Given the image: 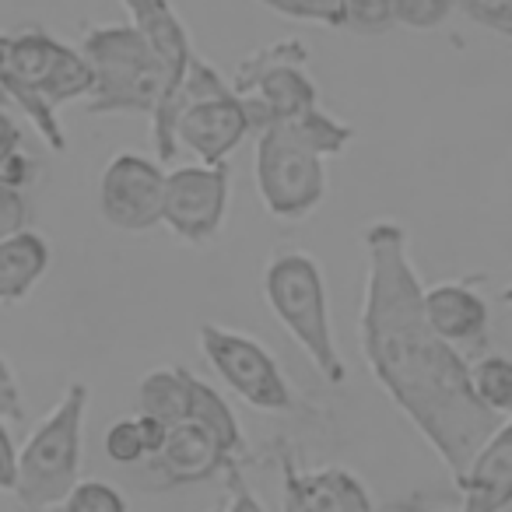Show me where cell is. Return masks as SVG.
Listing matches in <instances>:
<instances>
[{"label":"cell","instance_id":"17","mask_svg":"<svg viewBox=\"0 0 512 512\" xmlns=\"http://www.w3.org/2000/svg\"><path fill=\"white\" fill-rule=\"evenodd\" d=\"M186 418L211 428L232 460H239V456L246 453V439H242V425H239V418H235V411L228 407V400L221 397L214 386H207L204 379H197V376H190V411H186Z\"/></svg>","mask_w":512,"mask_h":512},{"label":"cell","instance_id":"18","mask_svg":"<svg viewBox=\"0 0 512 512\" xmlns=\"http://www.w3.org/2000/svg\"><path fill=\"white\" fill-rule=\"evenodd\" d=\"M470 390L498 418L512 414V355L505 351H477L470 362Z\"/></svg>","mask_w":512,"mask_h":512},{"label":"cell","instance_id":"12","mask_svg":"<svg viewBox=\"0 0 512 512\" xmlns=\"http://www.w3.org/2000/svg\"><path fill=\"white\" fill-rule=\"evenodd\" d=\"M281 512H372L369 488L344 467L302 470L285 460Z\"/></svg>","mask_w":512,"mask_h":512},{"label":"cell","instance_id":"20","mask_svg":"<svg viewBox=\"0 0 512 512\" xmlns=\"http://www.w3.org/2000/svg\"><path fill=\"white\" fill-rule=\"evenodd\" d=\"M102 449L113 463L120 467H134V463H148V449H144L141 439V425L134 418H116L113 425L106 428V439H102Z\"/></svg>","mask_w":512,"mask_h":512},{"label":"cell","instance_id":"10","mask_svg":"<svg viewBox=\"0 0 512 512\" xmlns=\"http://www.w3.org/2000/svg\"><path fill=\"white\" fill-rule=\"evenodd\" d=\"M484 278L435 281L432 288H421V309L432 330L460 351H488L491 341V309L481 295Z\"/></svg>","mask_w":512,"mask_h":512},{"label":"cell","instance_id":"28","mask_svg":"<svg viewBox=\"0 0 512 512\" xmlns=\"http://www.w3.org/2000/svg\"><path fill=\"white\" fill-rule=\"evenodd\" d=\"M32 176H36V158L25 148L11 151V155L0 162V183H11V186H18V190H25V186L32 183Z\"/></svg>","mask_w":512,"mask_h":512},{"label":"cell","instance_id":"7","mask_svg":"<svg viewBox=\"0 0 512 512\" xmlns=\"http://www.w3.org/2000/svg\"><path fill=\"white\" fill-rule=\"evenodd\" d=\"M197 337L207 365L253 411H267V414L295 411L292 386H288L278 358L271 355V348L264 341H256L253 334H242V330L221 327V323H200Z\"/></svg>","mask_w":512,"mask_h":512},{"label":"cell","instance_id":"29","mask_svg":"<svg viewBox=\"0 0 512 512\" xmlns=\"http://www.w3.org/2000/svg\"><path fill=\"white\" fill-rule=\"evenodd\" d=\"M15 460V439L8 432V421H0V491H15Z\"/></svg>","mask_w":512,"mask_h":512},{"label":"cell","instance_id":"32","mask_svg":"<svg viewBox=\"0 0 512 512\" xmlns=\"http://www.w3.org/2000/svg\"><path fill=\"white\" fill-rule=\"evenodd\" d=\"M11 106V99H8V92H4V88H0V109H8Z\"/></svg>","mask_w":512,"mask_h":512},{"label":"cell","instance_id":"15","mask_svg":"<svg viewBox=\"0 0 512 512\" xmlns=\"http://www.w3.org/2000/svg\"><path fill=\"white\" fill-rule=\"evenodd\" d=\"M50 264V242L32 228L0 239V306H15V302L29 299V292L50 271Z\"/></svg>","mask_w":512,"mask_h":512},{"label":"cell","instance_id":"26","mask_svg":"<svg viewBox=\"0 0 512 512\" xmlns=\"http://www.w3.org/2000/svg\"><path fill=\"white\" fill-rule=\"evenodd\" d=\"M225 481H228V498L221 502V512H267L264 502L256 498V491L249 488L246 481H242V470H239V460L228 463L225 470Z\"/></svg>","mask_w":512,"mask_h":512},{"label":"cell","instance_id":"3","mask_svg":"<svg viewBox=\"0 0 512 512\" xmlns=\"http://www.w3.org/2000/svg\"><path fill=\"white\" fill-rule=\"evenodd\" d=\"M92 390L74 379L60 404L32 428L15 460V495L29 512H46L64 502V495L81 481L85 463V421Z\"/></svg>","mask_w":512,"mask_h":512},{"label":"cell","instance_id":"19","mask_svg":"<svg viewBox=\"0 0 512 512\" xmlns=\"http://www.w3.org/2000/svg\"><path fill=\"white\" fill-rule=\"evenodd\" d=\"M60 512H127V498L116 484L102 481V477H88L67 491Z\"/></svg>","mask_w":512,"mask_h":512},{"label":"cell","instance_id":"16","mask_svg":"<svg viewBox=\"0 0 512 512\" xmlns=\"http://www.w3.org/2000/svg\"><path fill=\"white\" fill-rule=\"evenodd\" d=\"M190 411V372L183 365H162L151 369L137 386V414H151V418L165 421V425H179L186 421Z\"/></svg>","mask_w":512,"mask_h":512},{"label":"cell","instance_id":"27","mask_svg":"<svg viewBox=\"0 0 512 512\" xmlns=\"http://www.w3.org/2000/svg\"><path fill=\"white\" fill-rule=\"evenodd\" d=\"M25 418V393L18 386L15 369L8 358H0V421H22Z\"/></svg>","mask_w":512,"mask_h":512},{"label":"cell","instance_id":"5","mask_svg":"<svg viewBox=\"0 0 512 512\" xmlns=\"http://www.w3.org/2000/svg\"><path fill=\"white\" fill-rule=\"evenodd\" d=\"M320 148L295 120H278L256 134V193L278 221H302L327 197V165Z\"/></svg>","mask_w":512,"mask_h":512},{"label":"cell","instance_id":"4","mask_svg":"<svg viewBox=\"0 0 512 512\" xmlns=\"http://www.w3.org/2000/svg\"><path fill=\"white\" fill-rule=\"evenodd\" d=\"M81 57L92 67L88 113H144L151 116L169 88L162 60L130 22L92 25L81 39Z\"/></svg>","mask_w":512,"mask_h":512},{"label":"cell","instance_id":"9","mask_svg":"<svg viewBox=\"0 0 512 512\" xmlns=\"http://www.w3.org/2000/svg\"><path fill=\"white\" fill-rule=\"evenodd\" d=\"M165 172L155 158L120 151L99 179V214L120 232H148L162 225Z\"/></svg>","mask_w":512,"mask_h":512},{"label":"cell","instance_id":"2","mask_svg":"<svg viewBox=\"0 0 512 512\" xmlns=\"http://www.w3.org/2000/svg\"><path fill=\"white\" fill-rule=\"evenodd\" d=\"M264 299L278 323L288 330L295 344L306 351L327 383L341 386L348 379V365L341 358L330 320V299L323 267L309 249L285 246L274 249L264 267Z\"/></svg>","mask_w":512,"mask_h":512},{"label":"cell","instance_id":"24","mask_svg":"<svg viewBox=\"0 0 512 512\" xmlns=\"http://www.w3.org/2000/svg\"><path fill=\"white\" fill-rule=\"evenodd\" d=\"M453 4L477 25L512 39V0H453Z\"/></svg>","mask_w":512,"mask_h":512},{"label":"cell","instance_id":"31","mask_svg":"<svg viewBox=\"0 0 512 512\" xmlns=\"http://www.w3.org/2000/svg\"><path fill=\"white\" fill-rule=\"evenodd\" d=\"M502 302H505V306H512V285L502 288Z\"/></svg>","mask_w":512,"mask_h":512},{"label":"cell","instance_id":"14","mask_svg":"<svg viewBox=\"0 0 512 512\" xmlns=\"http://www.w3.org/2000/svg\"><path fill=\"white\" fill-rule=\"evenodd\" d=\"M120 4L127 8L130 25L141 32L144 43L162 60L165 78H169V88H165L162 99H172L176 88L183 85L186 67H190V60H193V43H190V32H186L183 18L176 15V8H172L169 0H120Z\"/></svg>","mask_w":512,"mask_h":512},{"label":"cell","instance_id":"22","mask_svg":"<svg viewBox=\"0 0 512 512\" xmlns=\"http://www.w3.org/2000/svg\"><path fill=\"white\" fill-rule=\"evenodd\" d=\"M453 8V0H393V15L407 29H439Z\"/></svg>","mask_w":512,"mask_h":512},{"label":"cell","instance_id":"25","mask_svg":"<svg viewBox=\"0 0 512 512\" xmlns=\"http://www.w3.org/2000/svg\"><path fill=\"white\" fill-rule=\"evenodd\" d=\"M29 228V197L11 183H0V239Z\"/></svg>","mask_w":512,"mask_h":512},{"label":"cell","instance_id":"30","mask_svg":"<svg viewBox=\"0 0 512 512\" xmlns=\"http://www.w3.org/2000/svg\"><path fill=\"white\" fill-rule=\"evenodd\" d=\"M18 148H22V130H18V123L8 116V109H0V162Z\"/></svg>","mask_w":512,"mask_h":512},{"label":"cell","instance_id":"11","mask_svg":"<svg viewBox=\"0 0 512 512\" xmlns=\"http://www.w3.org/2000/svg\"><path fill=\"white\" fill-rule=\"evenodd\" d=\"M148 463H151V470H155L158 484L179 488V484L211 481L214 474H221V470L235 460L225 453V446H221L218 435H214L211 428L186 418L169 428L162 449H158Z\"/></svg>","mask_w":512,"mask_h":512},{"label":"cell","instance_id":"1","mask_svg":"<svg viewBox=\"0 0 512 512\" xmlns=\"http://www.w3.org/2000/svg\"><path fill=\"white\" fill-rule=\"evenodd\" d=\"M365 292L358 341L372 379L432 446L453 484L477 446L498 428L470 390V358L442 341L421 309V278L411 264L400 221L379 218L365 228Z\"/></svg>","mask_w":512,"mask_h":512},{"label":"cell","instance_id":"33","mask_svg":"<svg viewBox=\"0 0 512 512\" xmlns=\"http://www.w3.org/2000/svg\"><path fill=\"white\" fill-rule=\"evenodd\" d=\"M207 512H221V502H218V505H214V509H207Z\"/></svg>","mask_w":512,"mask_h":512},{"label":"cell","instance_id":"6","mask_svg":"<svg viewBox=\"0 0 512 512\" xmlns=\"http://www.w3.org/2000/svg\"><path fill=\"white\" fill-rule=\"evenodd\" d=\"M306 64L309 50L299 39L274 43L242 60L232 78V88L246 106L253 134H260L278 120H292V116L320 106V95H316Z\"/></svg>","mask_w":512,"mask_h":512},{"label":"cell","instance_id":"21","mask_svg":"<svg viewBox=\"0 0 512 512\" xmlns=\"http://www.w3.org/2000/svg\"><path fill=\"white\" fill-rule=\"evenodd\" d=\"M260 4L285 18H299V22H316L327 29L344 25V0H260Z\"/></svg>","mask_w":512,"mask_h":512},{"label":"cell","instance_id":"8","mask_svg":"<svg viewBox=\"0 0 512 512\" xmlns=\"http://www.w3.org/2000/svg\"><path fill=\"white\" fill-rule=\"evenodd\" d=\"M232 200V169L228 162H197L165 172L162 225H169L183 242H211L221 232Z\"/></svg>","mask_w":512,"mask_h":512},{"label":"cell","instance_id":"13","mask_svg":"<svg viewBox=\"0 0 512 512\" xmlns=\"http://www.w3.org/2000/svg\"><path fill=\"white\" fill-rule=\"evenodd\" d=\"M460 488V512H505L512 505V414L477 446Z\"/></svg>","mask_w":512,"mask_h":512},{"label":"cell","instance_id":"23","mask_svg":"<svg viewBox=\"0 0 512 512\" xmlns=\"http://www.w3.org/2000/svg\"><path fill=\"white\" fill-rule=\"evenodd\" d=\"M397 22L393 0H344V25L358 32H383Z\"/></svg>","mask_w":512,"mask_h":512}]
</instances>
